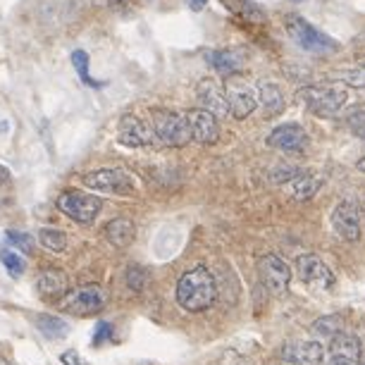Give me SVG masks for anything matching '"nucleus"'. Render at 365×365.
<instances>
[{
  "instance_id": "f257e3e1",
  "label": "nucleus",
  "mask_w": 365,
  "mask_h": 365,
  "mask_svg": "<svg viewBox=\"0 0 365 365\" xmlns=\"http://www.w3.org/2000/svg\"><path fill=\"white\" fill-rule=\"evenodd\" d=\"M174 298H177L179 308H184L186 313H203L213 308L218 301V282H215L213 272L206 265L189 267L179 277Z\"/></svg>"
},
{
  "instance_id": "f03ea898",
  "label": "nucleus",
  "mask_w": 365,
  "mask_h": 365,
  "mask_svg": "<svg viewBox=\"0 0 365 365\" xmlns=\"http://www.w3.org/2000/svg\"><path fill=\"white\" fill-rule=\"evenodd\" d=\"M284 29L289 38L296 45H301L308 53H320V55H330L332 50L339 48V43L332 36H327L325 31L315 29L308 19H303L301 15H286L284 17Z\"/></svg>"
},
{
  "instance_id": "7ed1b4c3",
  "label": "nucleus",
  "mask_w": 365,
  "mask_h": 365,
  "mask_svg": "<svg viewBox=\"0 0 365 365\" xmlns=\"http://www.w3.org/2000/svg\"><path fill=\"white\" fill-rule=\"evenodd\" d=\"M155 139L169 148H181L191 141V125H189L186 113L177 110H153L151 113Z\"/></svg>"
},
{
  "instance_id": "20e7f679",
  "label": "nucleus",
  "mask_w": 365,
  "mask_h": 365,
  "mask_svg": "<svg viewBox=\"0 0 365 365\" xmlns=\"http://www.w3.org/2000/svg\"><path fill=\"white\" fill-rule=\"evenodd\" d=\"M106 303H108L106 291H103L99 284H86V286H79V289L69 291L57 305H60V310L69 313V315L91 318V315H99V313L106 308Z\"/></svg>"
},
{
  "instance_id": "39448f33",
  "label": "nucleus",
  "mask_w": 365,
  "mask_h": 365,
  "mask_svg": "<svg viewBox=\"0 0 365 365\" xmlns=\"http://www.w3.org/2000/svg\"><path fill=\"white\" fill-rule=\"evenodd\" d=\"M57 210L72 218L74 223L91 225L103 210V201L94 193L84 191H62L57 196Z\"/></svg>"
},
{
  "instance_id": "423d86ee",
  "label": "nucleus",
  "mask_w": 365,
  "mask_h": 365,
  "mask_svg": "<svg viewBox=\"0 0 365 365\" xmlns=\"http://www.w3.org/2000/svg\"><path fill=\"white\" fill-rule=\"evenodd\" d=\"M84 184L91 191H101V193H117V196H127L134 191V179L132 174L125 172L120 167H101L94 172L84 174Z\"/></svg>"
},
{
  "instance_id": "0eeeda50",
  "label": "nucleus",
  "mask_w": 365,
  "mask_h": 365,
  "mask_svg": "<svg viewBox=\"0 0 365 365\" xmlns=\"http://www.w3.org/2000/svg\"><path fill=\"white\" fill-rule=\"evenodd\" d=\"M349 94L342 86H308L303 89V101L313 113L320 117H332L347 106Z\"/></svg>"
},
{
  "instance_id": "6e6552de",
  "label": "nucleus",
  "mask_w": 365,
  "mask_h": 365,
  "mask_svg": "<svg viewBox=\"0 0 365 365\" xmlns=\"http://www.w3.org/2000/svg\"><path fill=\"white\" fill-rule=\"evenodd\" d=\"M258 272H260V282L265 284V289L270 294H284L291 284V267L286 265L284 258L275 256V253H267L258 260Z\"/></svg>"
},
{
  "instance_id": "1a4fd4ad",
  "label": "nucleus",
  "mask_w": 365,
  "mask_h": 365,
  "mask_svg": "<svg viewBox=\"0 0 365 365\" xmlns=\"http://www.w3.org/2000/svg\"><path fill=\"white\" fill-rule=\"evenodd\" d=\"M308 134L301 125L296 122H286V125H279L267 134V146L275 148V151H284V153H305L308 151Z\"/></svg>"
},
{
  "instance_id": "9d476101",
  "label": "nucleus",
  "mask_w": 365,
  "mask_h": 365,
  "mask_svg": "<svg viewBox=\"0 0 365 365\" xmlns=\"http://www.w3.org/2000/svg\"><path fill=\"white\" fill-rule=\"evenodd\" d=\"M296 272L303 284L318 286V289H335V284H337L335 272L330 270L327 263H325L320 256H313V253H308V256H298Z\"/></svg>"
},
{
  "instance_id": "9b49d317",
  "label": "nucleus",
  "mask_w": 365,
  "mask_h": 365,
  "mask_svg": "<svg viewBox=\"0 0 365 365\" xmlns=\"http://www.w3.org/2000/svg\"><path fill=\"white\" fill-rule=\"evenodd\" d=\"M36 291H38V296L45 298V301L60 303L62 298L69 294L67 272L60 270V267H45V270L38 272V277H36Z\"/></svg>"
},
{
  "instance_id": "f8f14e48",
  "label": "nucleus",
  "mask_w": 365,
  "mask_h": 365,
  "mask_svg": "<svg viewBox=\"0 0 365 365\" xmlns=\"http://www.w3.org/2000/svg\"><path fill=\"white\" fill-rule=\"evenodd\" d=\"M117 141L127 148H143L155 143V132L148 129L136 115H125L117 127Z\"/></svg>"
},
{
  "instance_id": "ddd939ff",
  "label": "nucleus",
  "mask_w": 365,
  "mask_h": 365,
  "mask_svg": "<svg viewBox=\"0 0 365 365\" xmlns=\"http://www.w3.org/2000/svg\"><path fill=\"white\" fill-rule=\"evenodd\" d=\"M196 99L201 103V108L208 110L210 115H215L218 120H225V117L230 115V101H227V94L215 79H201L198 82Z\"/></svg>"
},
{
  "instance_id": "4468645a",
  "label": "nucleus",
  "mask_w": 365,
  "mask_h": 365,
  "mask_svg": "<svg viewBox=\"0 0 365 365\" xmlns=\"http://www.w3.org/2000/svg\"><path fill=\"white\" fill-rule=\"evenodd\" d=\"M189 125H191V139L201 146H213L220 139V120L203 108L189 110Z\"/></svg>"
},
{
  "instance_id": "2eb2a0df",
  "label": "nucleus",
  "mask_w": 365,
  "mask_h": 365,
  "mask_svg": "<svg viewBox=\"0 0 365 365\" xmlns=\"http://www.w3.org/2000/svg\"><path fill=\"white\" fill-rule=\"evenodd\" d=\"M332 227L342 239L351 241V244L358 241L361 239V213H358V208L349 201L339 203L332 213Z\"/></svg>"
},
{
  "instance_id": "dca6fc26",
  "label": "nucleus",
  "mask_w": 365,
  "mask_h": 365,
  "mask_svg": "<svg viewBox=\"0 0 365 365\" xmlns=\"http://www.w3.org/2000/svg\"><path fill=\"white\" fill-rule=\"evenodd\" d=\"M284 361H291L296 365H322L325 363V349L320 342H289L282 349Z\"/></svg>"
},
{
  "instance_id": "f3484780",
  "label": "nucleus",
  "mask_w": 365,
  "mask_h": 365,
  "mask_svg": "<svg viewBox=\"0 0 365 365\" xmlns=\"http://www.w3.org/2000/svg\"><path fill=\"white\" fill-rule=\"evenodd\" d=\"M208 62L220 77H234L239 74L241 67L246 64V53L241 48H225V50H208Z\"/></svg>"
},
{
  "instance_id": "a211bd4d",
  "label": "nucleus",
  "mask_w": 365,
  "mask_h": 365,
  "mask_svg": "<svg viewBox=\"0 0 365 365\" xmlns=\"http://www.w3.org/2000/svg\"><path fill=\"white\" fill-rule=\"evenodd\" d=\"M330 354L358 363L363 358V344H361V339L356 335H351V332H339V335L330 339Z\"/></svg>"
},
{
  "instance_id": "6ab92c4d",
  "label": "nucleus",
  "mask_w": 365,
  "mask_h": 365,
  "mask_svg": "<svg viewBox=\"0 0 365 365\" xmlns=\"http://www.w3.org/2000/svg\"><path fill=\"white\" fill-rule=\"evenodd\" d=\"M227 101H230V115L234 120H246L256 110V96L249 86H232L227 91Z\"/></svg>"
},
{
  "instance_id": "aec40b11",
  "label": "nucleus",
  "mask_w": 365,
  "mask_h": 365,
  "mask_svg": "<svg viewBox=\"0 0 365 365\" xmlns=\"http://www.w3.org/2000/svg\"><path fill=\"white\" fill-rule=\"evenodd\" d=\"M260 108L265 110V117H277L284 113V94L275 82H263L258 86Z\"/></svg>"
},
{
  "instance_id": "412c9836",
  "label": "nucleus",
  "mask_w": 365,
  "mask_h": 365,
  "mask_svg": "<svg viewBox=\"0 0 365 365\" xmlns=\"http://www.w3.org/2000/svg\"><path fill=\"white\" fill-rule=\"evenodd\" d=\"M106 237L115 249H125L136 237V225L129 218H115L113 223H108L106 227Z\"/></svg>"
},
{
  "instance_id": "4be33fe9",
  "label": "nucleus",
  "mask_w": 365,
  "mask_h": 365,
  "mask_svg": "<svg viewBox=\"0 0 365 365\" xmlns=\"http://www.w3.org/2000/svg\"><path fill=\"white\" fill-rule=\"evenodd\" d=\"M322 184H325L322 177H315V174H301L296 181H291L289 196H291V201H296V203H303V201H310L315 196V193L322 189Z\"/></svg>"
},
{
  "instance_id": "5701e85b",
  "label": "nucleus",
  "mask_w": 365,
  "mask_h": 365,
  "mask_svg": "<svg viewBox=\"0 0 365 365\" xmlns=\"http://www.w3.org/2000/svg\"><path fill=\"white\" fill-rule=\"evenodd\" d=\"M36 327L45 339H53V342H57V339H64L69 335V325L64 320H60V318L48 315V313L36 315Z\"/></svg>"
},
{
  "instance_id": "b1692460",
  "label": "nucleus",
  "mask_w": 365,
  "mask_h": 365,
  "mask_svg": "<svg viewBox=\"0 0 365 365\" xmlns=\"http://www.w3.org/2000/svg\"><path fill=\"white\" fill-rule=\"evenodd\" d=\"M36 239L45 251H53V253H62L69 244L67 234H64L62 230H55V227H41L36 234Z\"/></svg>"
},
{
  "instance_id": "393cba45",
  "label": "nucleus",
  "mask_w": 365,
  "mask_h": 365,
  "mask_svg": "<svg viewBox=\"0 0 365 365\" xmlns=\"http://www.w3.org/2000/svg\"><path fill=\"white\" fill-rule=\"evenodd\" d=\"M232 15L237 17H244V19H253V22H263L265 19V12L258 8L253 0H220Z\"/></svg>"
},
{
  "instance_id": "a878e982",
  "label": "nucleus",
  "mask_w": 365,
  "mask_h": 365,
  "mask_svg": "<svg viewBox=\"0 0 365 365\" xmlns=\"http://www.w3.org/2000/svg\"><path fill=\"white\" fill-rule=\"evenodd\" d=\"M0 263H3L5 272L10 277H22L24 270H27V260L17 249H10V246H3L0 249Z\"/></svg>"
},
{
  "instance_id": "bb28decb",
  "label": "nucleus",
  "mask_w": 365,
  "mask_h": 365,
  "mask_svg": "<svg viewBox=\"0 0 365 365\" xmlns=\"http://www.w3.org/2000/svg\"><path fill=\"white\" fill-rule=\"evenodd\" d=\"M301 174H303V169L294 165V162H282V165L272 167L267 177H270V184L279 186V184H291V181H296Z\"/></svg>"
},
{
  "instance_id": "cd10ccee",
  "label": "nucleus",
  "mask_w": 365,
  "mask_h": 365,
  "mask_svg": "<svg viewBox=\"0 0 365 365\" xmlns=\"http://www.w3.org/2000/svg\"><path fill=\"white\" fill-rule=\"evenodd\" d=\"M310 332L315 337L332 339L335 335L342 332V318H339V315H322V318H318V320L310 325Z\"/></svg>"
},
{
  "instance_id": "c85d7f7f",
  "label": "nucleus",
  "mask_w": 365,
  "mask_h": 365,
  "mask_svg": "<svg viewBox=\"0 0 365 365\" xmlns=\"http://www.w3.org/2000/svg\"><path fill=\"white\" fill-rule=\"evenodd\" d=\"M125 282L132 291H136V294H141L143 289L148 286V270L143 265H129L127 272H125Z\"/></svg>"
},
{
  "instance_id": "c756f323",
  "label": "nucleus",
  "mask_w": 365,
  "mask_h": 365,
  "mask_svg": "<svg viewBox=\"0 0 365 365\" xmlns=\"http://www.w3.org/2000/svg\"><path fill=\"white\" fill-rule=\"evenodd\" d=\"M5 237H8V241L12 244V249H17L22 253H34V239H31L29 234H24L19 230H8Z\"/></svg>"
},
{
  "instance_id": "7c9ffc66",
  "label": "nucleus",
  "mask_w": 365,
  "mask_h": 365,
  "mask_svg": "<svg viewBox=\"0 0 365 365\" xmlns=\"http://www.w3.org/2000/svg\"><path fill=\"white\" fill-rule=\"evenodd\" d=\"M337 79H342L344 84L354 89H365V67H354V69H339L337 72Z\"/></svg>"
},
{
  "instance_id": "2f4dec72",
  "label": "nucleus",
  "mask_w": 365,
  "mask_h": 365,
  "mask_svg": "<svg viewBox=\"0 0 365 365\" xmlns=\"http://www.w3.org/2000/svg\"><path fill=\"white\" fill-rule=\"evenodd\" d=\"M72 64H74L77 72H79V77H82L84 84H91V86H99V84H96V82L89 77V55L84 53V50H74V53H72Z\"/></svg>"
},
{
  "instance_id": "473e14b6",
  "label": "nucleus",
  "mask_w": 365,
  "mask_h": 365,
  "mask_svg": "<svg viewBox=\"0 0 365 365\" xmlns=\"http://www.w3.org/2000/svg\"><path fill=\"white\" fill-rule=\"evenodd\" d=\"M110 339H113V325L106 322V320L96 322V330H94V344H96V347L110 342Z\"/></svg>"
},
{
  "instance_id": "72a5a7b5",
  "label": "nucleus",
  "mask_w": 365,
  "mask_h": 365,
  "mask_svg": "<svg viewBox=\"0 0 365 365\" xmlns=\"http://www.w3.org/2000/svg\"><path fill=\"white\" fill-rule=\"evenodd\" d=\"M60 361H62V365H84L77 351H64V354L60 356Z\"/></svg>"
},
{
  "instance_id": "f704fd0d",
  "label": "nucleus",
  "mask_w": 365,
  "mask_h": 365,
  "mask_svg": "<svg viewBox=\"0 0 365 365\" xmlns=\"http://www.w3.org/2000/svg\"><path fill=\"white\" fill-rule=\"evenodd\" d=\"M322 365H358L354 361H347V358H337V356H332V358H325V363Z\"/></svg>"
},
{
  "instance_id": "c9c22d12",
  "label": "nucleus",
  "mask_w": 365,
  "mask_h": 365,
  "mask_svg": "<svg viewBox=\"0 0 365 365\" xmlns=\"http://www.w3.org/2000/svg\"><path fill=\"white\" fill-rule=\"evenodd\" d=\"M206 5H208V0H189V8H191L193 12L206 10Z\"/></svg>"
},
{
  "instance_id": "e433bc0d",
  "label": "nucleus",
  "mask_w": 365,
  "mask_h": 365,
  "mask_svg": "<svg viewBox=\"0 0 365 365\" xmlns=\"http://www.w3.org/2000/svg\"><path fill=\"white\" fill-rule=\"evenodd\" d=\"M10 181V169L5 165H0V186H5Z\"/></svg>"
},
{
  "instance_id": "4c0bfd02",
  "label": "nucleus",
  "mask_w": 365,
  "mask_h": 365,
  "mask_svg": "<svg viewBox=\"0 0 365 365\" xmlns=\"http://www.w3.org/2000/svg\"><path fill=\"white\" fill-rule=\"evenodd\" d=\"M356 169H358V172H365V155H363V158H358Z\"/></svg>"
},
{
  "instance_id": "58836bf2",
  "label": "nucleus",
  "mask_w": 365,
  "mask_h": 365,
  "mask_svg": "<svg viewBox=\"0 0 365 365\" xmlns=\"http://www.w3.org/2000/svg\"><path fill=\"white\" fill-rule=\"evenodd\" d=\"M272 365H296V363H291V361H284V358H282V361H277V363H272Z\"/></svg>"
},
{
  "instance_id": "ea45409f",
  "label": "nucleus",
  "mask_w": 365,
  "mask_h": 365,
  "mask_svg": "<svg viewBox=\"0 0 365 365\" xmlns=\"http://www.w3.org/2000/svg\"><path fill=\"white\" fill-rule=\"evenodd\" d=\"M108 5H120V3H125V0H106Z\"/></svg>"
},
{
  "instance_id": "a19ab883",
  "label": "nucleus",
  "mask_w": 365,
  "mask_h": 365,
  "mask_svg": "<svg viewBox=\"0 0 365 365\" xmlns=\"http://www.w3.org/2000/svg\"><path fill=\"white\" fill-rule=\"evenodd\" d=\"M0 365H12L10 361H5V358H0Z\"/></svg>"
},
{
  "instance_id": "79ce46f5",
  "label": "nucleus",
  "mask_w": 365,
  "mask_h": 365,
  "mask_svg": "<svg viewBox=\"0 0 365 365\" xmlns=\"http://www.w3.org/2000/svg\"><path fill=\"white\" fill-rule=\"evenodd\" d=\"M291 3H305V0H291Z\"/></svg>"
},
{
  "instance_id": "37998d69",
  "label": "nucleus",
  "mask_w": 365,
  "mask_h": 365,
  "mask_svg": "<svg viewBox=\"0 0 365 365\" xmlns=\"http://www.w3.org/2000/svg\"><path fill=\"white\" fill-rule=\"evenodd\" d=\"M363 67H365V60H363Z\"/></svg>"
}]
</instances>
